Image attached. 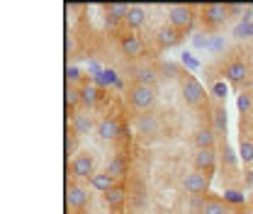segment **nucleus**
Returning <instances> with one entry per match:
<instances>
[{
  "label": "nucleus",
  "mask_w": 253,
  "mask_h": 214,
  "mask_svg": "<svg viewBox=\"0 0 253 214\" xmlns=\"http://www.w3.org/2000/svg\"><path fill=\"white\" fill-rule=\"evenodd\" d=\"M192 166H195V171L212 175L217 168V151L214 149H197L192 153Z\"/></svg>",
  "instance_id": "obj_9"
},
{
  "label": "nucleus",
  "mask_w": 253,
  "mask_h": 214,
  "mask_svg": "<svg viewBox=\"0 0 253 214\" xmlns=\"http://www.w3.org/2000/svg\"><path fill=\"white\" fill-rule=\"evenodd\" d=\"M192 46H195V49H200V51H210V49H212V37H210V34H205V32L192 34Z\"/></svg>",
  "instance_id": "obj_31"
},
{
  "label": "nucleus",
  "mask_w": 253,
  "mask_h": 214,
  "mask_svg": "<svg viewBox=\"0 0 253 214\" xmlns=\"http://www.w3.org/2000/svg\"><path fill=\"white\" fill-rule=\"evenodd\" d=\"M236 166H239V158L234 156V151L226 146V141H224V146H221V173H226V171H236Z\"/></svg>",
  "instance_id": "obj_24"
},
{
  "label": "nucleus",
  "mask_w": 253,
  "mask_h": 214,
  "mask_svg": "<svg viewBox=\"0 0 253 214\" xmlns=\"http://www.w3.org/2000/svg\"><path fill=\"white\" fill-rule=\"evenodd\" d=\"M134 81H136L139 86H154L158 81V71L154 66H149V63H139V66L134 68Z\"/></svg>",
  "instance_id": "obj_17"
},
{
  "label": "nucleus",
  "mask_w": 253,
  "mask_h": 214,
  "mask_svg": "<svg viewBox=\"0 0 253 214\" xmlns=\"http://www.w3.org/2000/svg\"><path fill=\"white\" fill-rule=\"evenodd\" d=\"M183 190L188 195H200L205 197V192L210 190V175L207 173H200V171H192L183 178Z\"/></svg>",
  "instance_id": "obj_8"
},
{
  "label": "nucleus",
  "mask_w": 253,
  "mask_h": 214,
  "mask_svg": "<svg viewBox=\"0 0 253 214\" xmlns=\"http://www.w3.org/2000/svg\"><path fill=\"white\" fill-rule=\"evenodd\" d=\"M210 90H212V95L221 102V100H226V95H229V86H226L224 81H212V88H210Z\"/></svg>",
  "instance_id": "obj_34"
},
{
  "label": "nucleus",
  "mask_w": 253,
  "mask_h": 214,
  "mask_svg": "<svg viewBox=\"0 0 253 214\" xmlns=\"http://www.w3.org/2000/svg\"><path fill=\"white\" fill-rule=\"evenodd\" d=\"M144 22H146V7H141V5H131L129 7V12H126V30H139V27H144Z\"/></svg>",
  "instance_id": "obj_18"
},
{
  "label": "nucleus",
  "mask_w": 253,
  "mask_h": 214,
  "mask_svg": "<svg viewBox=\"0 0 253 214\" xmlns=\"http://www.w3.org/2000/svg\"><path fill=\"white\" fill-rule=\"evenodd\" d=\"M195 5H170L168 7V25L178 32H190L195 25Z\"/></svg>",
  "instance_id": "obj_3"
},
{
  "label": "nucleus",
  "mask_w": 253,
  "mask_h": 214,
  "mask_svg": "<svg viewBox=\"0 0 253 214\" xmlns=\"http://www.w3.org/2000/svg\"><path fill=\"white\" fill-rule=\"evenodd\" d=\"M66 205L73 212H83L85 205H88V190L83 185H78L76 180H71L66 185Z\"/></svg>",
  "instance_id": "obj_7"
},
{
  "label": "nucleus",
  "mask_w": 253,
  "mask_h": 214,
  "mask_svg": "<svg viewBox=\"0 0 253 214\" xmlns=\"http://www.w3.org/2000/svg\"><path fill=\"white\" fill-rule=\"evenodd\" d=\"M90 129H93L90 115H83V112H76V115H73V120H71V131H73L76 136H85V134H90Z\"/></svg>",
  "instance_id": "obj_19"
},
{
  "label": "nucleus",
  "mask_w": 253,
  "mask_h": 214,
  "mask_svg": "<svg viewBox=\"0 0 253 214\" xmlns=\"http://www.w3.org/2000/svg\"><path fill=\"white\" fill-rule=\"evenodd\" d=\"M95 129H97V136H100L102 141H115V139H120V134H122L117 120H112V117H102Z\"/></svg>",
  "instance_id": "obj_12"
},
{
  "label": "nucleus",
  "mask_w": 253,
  "mask_h": 214,
  "mask_svg": "<svg viewBox=\"0 0 253 214\" xmlns=\"http://www.w3.org/2000/svg\"><path fill=\"white\" fill-rule=\"evenodd\" d=\"M224 49H226V39H224L221 34H212V49H210V51H212V54H221Z\"/></svg>",
  "instance_id": "obj_36"
},
{
  "label": "nucleus",
  "mask_w": 253,
  "mask_h": 214,
  "mask_svg": "<svg viewBox=\"0 0 253 214\" xmlns=\"http://www.w3.org/2000/svg\"><path fill=\"white\" fill-rule=\"evenodd\" d=\"M90 185H93V190H97V192H107V190H112L115 185H117V180L107 173V171H97L93 178H90Z\"/></svg>",
  "instance_id": "obj_20"
},
{
  "label": "nucleus",
  "mask_w": 253,
  "mask_h": 214,
  "mask_svg": "<svg viewBox=\"0 0 253 214\" xmlns=\"http://www.w3.org/2000/svg\"><path fill=\"white\" fill-rule=\"evenodd\" d=\"M120 83V76H117V71H112V68H105L97 78H95V86H100V88H110V86H117Z\"/></svg>",
  "instance_id": "obj_25"
},
{
  "label": "nucleus",
  "mask_w": 253,
  "mask_h": 214,
  "mask_svg": "<svg viewBox=\"0 0 253 214\" xmlns=\"http://www.w3.org/2000/svg\"><path fill=\"white\" fill-rule=\"evenodd\" d=\"M229 210V205L219 200V197H207V202H205V212L202 214H226Z\"/></svg>",
  "instance_id": "obj_27"
},
{
  "label": "nucleus",
  "mask_w": 253,
  "mask_h": 214,
  "mask_svg": "<svg viewBox=\"0 0 253 214\" xmlns=\"http://www.w3.org/2000/svg\"><path fill=\"white\" fill-rule=\"evenodd\" d=\"M236 107L241 115H251L253 112V95L251 92H239L236 95Z\"/></svg>",
  "instance_id": "obj_29"
},
{
  "label": "nucleus",
  "mask_w": 253,
  "mask_h": 214,
  "mask_svg": "<svg viewBox=\"0 0 253 214\" xmlns=\"http://www.w3.org/2000/svg\"><path fill=\"white\" fill-rule=\"evenodd\" d=\"M180 95H183L185 105L197 107V105H202V100H205V88L200 86L197 78H192V76L185 73V78H183V83H180Z\"/></svg>",
  "instance_id": "obj_5"
},
{
  "label": "nucleus",
  "mask_w": 253,
  "mask_h": 214,
  "mask_svg": "<svg viewBox=\"0 0 253 214\" xmlns=\"http://www.w3.org/2000/svg\"><path fill=\"white\" fill-rule=\"evenodd\" d=\"M180 63H183L188 71H200V61H197L190 51H183V54H180Z\"/></svg>",
  "instance_id": "obj_35"
},
{
  "label": "nucleus",
  "mask_w": 253,
  "mask_h": 214,
  "mask_svg": "<svg viewBox=\"0 0 253 214\" xmlns=\"http://www.w3.org/2000/svg\"><path fill=\"white\" fill-rule=\"evenodd\" d=\"M100 90L95 86H81V105L83 107H95L100 102Z\"/></svg>",
  "instance_id": "obj_22"
},
{
  "label": "nucleus",
  "mask_w": 253,
  "mask_h": 214,
  "mask_svg": "<svg viewBox=\"0 0 253 214\" xmlns=\"http://www.w3.org/2000/svg\"><path fill=\"white\" fill-rule=\"evenodd\" d=\"M78 153H81L78 151V136L68 129V131H66V156L73 158V156H78Z\"/></svg>",
  "instance_id": "obj_32"
},
{
  "label": "nucleus",
  "mask_w": 253,
  "mask_h": 214,
  "mask_svg": "<svg viewBox=\"0 0 253 214\" xmlns=\"http://www.w3.org/2000/svg\"><path fill=\"white\" fill-rule=\"evenodd\" d=\"M102 197H105V205H107L112 212H117V210H120V207H122V205L126 202V187L117 183L115 187H112V190H107Z\"/></svg>",
  "instance_id": "obj_16"
},
{
  "label": "nucleus",
  "mask_w": 253,
  "mask_h": 214,
  "mask_svg": "<svg viewBox=\"0 0 253 214\" xmlns=\"http://www.w3.org/2000/svg\"><path fill=\"white\" fill-rule=\"evenodd\" d=\"M200 15H202V25L205 30L217 32L219 27H224L229 22V5L221 2H210V5H200Z\"/></svg>",
  "instance_id": "obj_1"
},
{
  "label": "nucleus",
  "mask_w": 253,
  "mask_h": 214,
  "mask_svg": "<svg viewBox=\"0 0 253 214\" xmlns=\"http://www.w3.org/2000/svg\"><path fill=\"white\" fill-rule=\"evenodd\" d=\"M78 105H81V88L66 83V107L73 110V107H78Z\"/></svg>",
  "instance_id": "obj_30"
},
{
  "label": "nucleus",
  "mask_w": 253,
  "mask_h": 214,
  "mask_svg": "<svg viewBox=\"0 0 253 214\" xmlns=\"http://www.w3.org/2000/svg\"><path fill=\"white\" fill-rule=\"evenodd\" d=\"M224 78H229L234 86L246 83V78H249V66L244 61H229L224 66Z\"/></svg>",
  "instance_id": "obj_13"
},
{
  "label": "nucleus",
  "mask_w": 253,
  "mask_h": 214,
  "mask_svg": "<svg viewBox=\"0 0 253 214\" xmlns=\"http://www.w3.org/2000/svg\"><path fill=\"white\" fill-rule=\"evenodd\" d=\"M226 214H236V212H234V210H231V207H229V210H226Z\"/></svg>",
  "instance_id": "obj_41"
},
{
  "label": "nucleus",
  "mask_w": 253,
  "mask_h": 214,
  "mask_svg": "<svg viewBox=\"0 0 253 214\" xmlns=\"http://www.w3.org/2000/svg\"><path fill=\"white\" fill-rule=\"evenodd\" d=\"M241 214H246V212H241Z\"/></svg>",
  "instance_id": "obj_42"
},
{
  "label": "nucleus",
  "mask_w": 253,
  "mask_h": 214,
  "mask_svg": "<svg viewBox=\"0 0 253 214\" xmlns=\"http://www.w3.org/2000/svg\"><path fill=\"white\" fill-rule=\"evenodd\" d=\"M239 161L244 166H253V139L249 136H241L239 141Z\"/></svg>",
  "instance_id": "obj_23"
},
{
  "label": "nucleus",
  "mask_w": 253,
  "mask_h": 214,
  "mask_svg": "<svg viewBox=\"0 0 253 214\" xmlns=\"http://www.w3.org/2000/svg\"><path fill=\"white\" fill-rule=\"evenodd\" d=\"M68 171H71V178L73 180H90L95 173V158L90 156V153H85V151H81L78 156H73L71 158V163H68Z\"/></svg>",
  "instance_id": "obj_4"
},
{
  "label": "nucleus",
  "mask_w": 253,
  "mask_h": 214,
  "mask_svg": "<svg viewBox=\"0 0 253 214\" xmlns=\"http://www.w3.org/2000/svg\"><path fill=\"white\" fill-rule=\"evenodd\" d=\"M73 51H76V42H73V37H66V54L73 56Z\"/></svg>",
  "instance_id": "obj_39"
},
{
  "label": "nucleus",
  "mask_w": 253,
  "mask_h": 214,
  "mask_svg": "<svg viewBox=\"0 0 253 214\" xmlns=\"http://www.w3.org/2000/svg\"><path fill=\"white\" fill-rule=\"evenodd\" d=\"M156 44L158 49L163 51V49H170V46H175L180 39H183V32H178L175 27H170V25H163V27H158L156 30Z\"/></svg>",
  "instance_id": "obj_11"
},
{
  "label": "nucleus",
  "mask_w": 253,
  "mask_h": 214,
  "mask_svg": "<svg viewBox=\"0 0 253 214\" xmlns=\"http://www.w3.org/2000/svg\"><path fill=\"white\" fill-rule=\"evenodd\" d=\"M224 202L241 205V202H244V192H239V190H226V192H224Z\"/></svg>",
  "instance_id": "obj_37"
},
{
  "label": "nucleus",
  "mask_w": 253,
  "mask_h": 214,
  "mask_svg": "<svg viewBox=\"0 0 253 214\" xmlns=\"http://www.w3.org/2000/svg\"><path fill=\"white\" fill-rule=\"evenodd\" d=\"M253 185V171H246V187Z\"/></svg>",
  "instance_id": "obj_40"
},
{
  "label": "nucleus",
  "mask_w": 253,
  "mask_h": 214,
  "mask_svg": "<svg viewBox=\"0 0 253 214\" xmlns=\"http://www.w3.org/2000/svg\"><path fill=\"white\" fill-rule=\"evenodd\" d=\"M81 81H83V71L78 66H66V83L68 86H76Z\"/></svg>",
  "instance_id": "obj_33"
},
{
  "label": "nucleus",
  "mask_w": 253,
  "mask_h": 214,
  "mask_svg": "<svg viewBox=\"0 0 253 214\" xmlns=\"http://www.w3.org/2000/svg\"><path fill=\"white\" fill-rule=\"evenodd\" d=\"M212 115H214V131L217 134H226V107L217 105Z\"/></svg>",
  "instance_id": "obj_28"
},
{
  "label": "nucleus",
  "mask_w": 253,
  "mask_h": 214,
  "mask_svg": "<svg viewBox=\"0 0 253 214\" xmlns=\"http://www.w3.org/2000/svg\"><path fill=\"white\" fill-rule=\"evenodd\" d=\"M192 144H195V149H214V144H217V131H214V129H207V127L195 129V131H192Z\"/></svg>",
  "instance_id": "obj_14"
},
{
  "label": "nucleus",
  "mask_w": 253,
  "mask_h": 214,
  "mask_svg": "<svg viewBox=\"0 0 253 214\" xmlns=\"http://www.w3.org/2000/svg\"><path fill=\"white\" fill-rule=\"evenodd\" d=\"M126 100H129V105L136 112H149L156 105V88L154 86H139V83H134L126 90Z\"/></svg>",
  "instance_id": "obj_2"
},
{
  "label": "nucleus",
  "mask_w": 253,
  "mask_h": 214,
  "mask_svg": "<svg viewBox=\"0 0 253 214\" xmlns=\"http://www.w3.org/2000/svg\"><path fill=\"white\" fill-rule=\"evenodd\" d=\"M244 12H246V5H241V2H229V15H231V17L244 15Z\"/></svg>",
  "instance_id": "obj_38"
},
{
  "label": "nucleus",
  "mask_w": 253,
  "mask_h": 214,
  "mask_svg": "<svg viewBox=\"0 0 253 214\" xmlns=\"http://www.w3.org/2000/svg\"><path fill=\"white\" fill-rule=\"evenodd\" d=\"M107 173H110L115 180L125 178L126 173H129V161H126L125 156H115V158L110 161V166H107Z\"/></svg>",
  "instance_id": "obj_21"
},
{
  "label": "nucleus",
  "mask_w": 253,
  "mask_h": 214,
  "mask_svg": "<svg viewBox=\"0 0 253 214\" xmlns=\"http://www.w3.org/2000/svg\"><path fill=\"white\" fill-rule=\"evenodd\" d=\"M120 51L125 54L126 59H141L144 56V51H146V44H144V39L141 37H136L134 32H126L120 37Z\"/></svg>",
  "instance_id": "obj_6"
},
{
  "label": "nucleus",
  "mask_w": 253,
  "mask_h": 214,
  "mask_svg": "<svg viewBox=\"0 0 253 214\" xmlns=\"http://www.w3.org/2000/svg\"><path fill=\"white\" fill-rule=\"evenodd\" d=\"M136 131L144 134V136L161 134V120H158L156 115H139L136 117Z\"/></svg>",
  "instance_id": "obj_15"
},
{
  "label": "nucleus",
  "mask_w": 253,
  "mask_h": 214,
  "mask_svg": "<svg viewBox=\"0 0 253 214\" xmlns=\"http://www.w3.org/2000/svg\"><path fill=\"white\" fill-rule=\"evenodd\" d=\"M129 7H131V5H125V2H110V5H105V25H107L110 30H115L120 22L126 20Z\"/></svg>",
  "instance_id": "obj_10"
},
{
  "label": "nucleus",
  "mask_w": 253,
  "mask_h": 214,
  "mask_svg": "<svg viewBox=\"0 0 253 214\" xmlns=\"http://www.w3.org/2000/svg\"><path fill=\"white\" fill-rule=\"evenodd\" d=\"M234 37L236 39H253V20H239L234 27Z\"/></svg>",
  "instance_id": "obj_26"
}]
</instances>
